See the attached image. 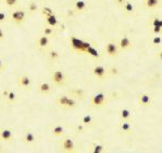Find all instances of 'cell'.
Returning <instances> with one entry per match:
<instances>
[{"mask_svg": "<svg viewBox=\"0 0 162 153\" xmlns=\"http://www.w3.org/2000/svg\"><path fill=\"white\" fill-rule=\"evenodd\" d=\"M138 105L144 108H149L152 105V96L149 93H140L137 96Z\"/></svg>", "mask_w": 162, "mask_h": 153, "instance_id": "52a82bcc", "label": "cell"}, {"mask_svg": "<svg viewBox=\"0 0 162 153\" xmlns=\"http://www.w3.org/2000/svg\"><path fill=\"white\" fill-rule=\"evenodd\" d=\"M160 3V0H145V5L147 9H154Z\"/></svg>", "mask_w": 162, "mask_h": 153, "instance_id": "d4e9b609", "label": "cell"}, {"mask_svg": "<svg viewBox=\"0 0 162 153\" xmlns=\"http://www.w3.org/2000/svg\"><path fill=\"white\" fill-rule=\"evenodd\" d=\"M73 93H75V96L78 97V98H84V95L82 94V91L81 90H76V91H74Z\"/></svg>", "mask_w": 162, "mask_h": 153, "instance_id": "1f68e13d", "label": "cell"}, {"mask_svg": "<svg viewBox=\"0 0 162 153\" xmlns=\"http://www.w3.org/2000/svg\"><path fill=\"white\" fill-rule=\"evenodd\" d=\"M105 52L108 56L110 57H116L119 55V52H120V49H119L118 44L115 42H108L106 43L105 46Z\"/></svg>", "mask_w": 162, "mask_h": 153, "instance_id": "9c48e42d", "label": "cell"}, {"mask_svg": "<svg viewBox=\"0 0 162 153\" xmlns=\"http://www.w3.org/2000/svg\"><path fill=\"white\" fill-rule=\"evenodd\" d=\"M53 14V10L51 8H49V7H44L42 9V15L43 16H48V15H51Z\"/></svg>", "mask_w": 162, "mask_h": 153, "instance_id": "f1b7e54d", "label": "cell"}, {"mask_svg": "<svg viewBox=\"0 0 162 153\" xmlns=\"http://www.w3.org/2000/svg\"><path fill=\"white\" fill-rule=\"evenodd\" d=\"M92 73H93V75L96 79H98L100 81H103L107 78L108 69L106 67H104V66H102V65H96V66L92 68Z\"/></svg>", "mask_w": 162, "mask_h": 153, "instance_id": "5b68a950", "label": "cell"}, {"mask_svg": "<svg viewBox=\"0 0 162 153\" xmlns=\"http://www.w3.org/2000/svg\"><path fill=\"white\" fill-rule=\"evenodd\" d=\"M53 34H54L53 27H50V26L44 27V29H43V35H44V36H48V37H50V36H52Z\"/></svg>", "mask_w": 162, "mask_h": 153, "instance_id": "484cf974", "label": "cell"}, {"mask_svg": "<svg viewBox=\"0 0 162 153\" xmlns=\"http://www.w3.org/2000/svg\"><path fill=\"white\" fill-rule=\"evenodd\" d=\"M7 19V14L4 12H0V23H3Z\"/></svg>", "mask_w": 162, "mask_h": 153, "instance_id": "836d02e7", "label": "cell"}, {"mask_svg": "<svg viewBox=\"0 0 162 153\" xmlns=\"http://www.w3.org/2000/svg\"><path fill=\"white\" fill-rule=\"evenodd\" d=\"M17 85L24 90L30 89V86H32V79H30L29 75H21V77L17 78Z\"/></svg>", "mask_w": 162, "mask_h": 153, "instance_id": "8fae6325", "label": "cell"}, {"mask_svg": "<svg viewBox=\"0 0 162 153\" xmlns=\"http://www.w3.org/2000/svg\"><path fill=\"white\" fill-rule=\"evenodd\" d=\"M84 129H86V126H84L83 124H79L78 126H77V133H83Z\"/></svg>", "mask_w": 162, "mask_h": 153, "instance_id": "d6a6232c", "label": "cell"}, {"mask_svg": "<svg viewBox=\"0 0 162 153\" xmlns=\"http://www.w3.org/2000/svg\"><path fill=\"white\" fill-rule=\"evenodd\" d=\"M37 137H36V134L30 129H26L24 133V136L22 137V141L26 145H32V143H36Z\"/></svg>", "mask_w": 162, "mask_h": 153, "instance_id": "7c38bea8", "label": "cell"}, {"mask_svg": "<svg viewBox=\"0 0 162 153\" xmlns=\"http://www.w3.org/2000/svg\"><path fill=\"white\" fill-rule=\"evenodd\" d=\"M49 59H50L52 63L57 62L59 59V53L56 50H51V51L49 52Z\"/></svg>", "mask_w": 162, "mask_h": 153, "instance_id": "cb8c5ba5", "label": "cell"}, {"mask_svg": "<svg viewBox=\"0 0 162 153\" xmlns=\"http://www.w3.org/2000/svg\"><path fill=\"white\" fill-rule=\"evenodd\" d=\"M49 44H50V38L48 37V36H44L42 35L41 37L38 38L37 40V46L39 49H46L49 46Z\"/></svg>", "mask_w": 162, "mask_h": 153, "instance_id": "9a60e30c", "label": "cell"}, {"mask_svg": "<svg viewBox=\"0 0 162 153\" xmlns=\"http://www.w3.org/2000/svg\"><path fill=\"white\" fill-rule=\"evenodd\" d=\"M14 140L13 129L10 127H0V141L2 143H11Z\"/></svg>", "mask_w": 162, "mask_h": 153, "instance_id": "277c9868", "label": "cell"}, {"mask_svg": "<svg viewBox=\"0 0 162 153\" xmlns=\"http://www.w3.org/2000/svg\"><path fill=\"white\" fill-rule=\"evenodd\" d=\"M7 67H8V66H7V64L3 62L2 59H0V72H3V71L7 69Z\"/></svg>", "mask_w": 162, "mask_h": 153, "instance_id": "4dcf8cb0", "label": "cell"}, {"mask_svg": "<svg viewBox=\"0 0 162 153\" xmlns=\"http://www.w3.org/2000/svg\"><path fill=\"white\" fill-rule=\"evenodd\" d=\"M119 134L121 136H127V135H131L133 133V126L131 121H124L121 120V122L119 123L118 126Z\"/></svg>", "mask_w": 162, "mask_h": 153, "instance_id": "8992f818", "label": "cell"}, {"mask_svg": "<svg viewBox=\"0 0 162 153\" xmlns=\"http://www.w3.org/2000/svg\"><path fill=\"white\" fill-rule=\"evenodd\" d=\"M108 73H111V75H117L118 73V69L116 67H111L110 69H108Z\"/></svg>", "mask_w": 162, "mask_h": 153, "instance_id": "d590c367", "label": "cell"}, {"mask_svg": "<svg viewBox=\"0 0 162 153\" xmlns=\"http://www.w3.org/2000/svg\"><path fill=\"white\" fill-rule=\"evenodd\" d=\"M38 91L40 92L41 94L46 95L49 94V93H51L52 85L50 83H48V82H42V83H40L39 86H38Z\"/></svg>", "mask_w": 162, "mask_h": 153, "instance_id": "ac0fdd59", "label": "cell"}, {"mask_svg": "<svg viewBox=\"0 0 162 153\" xmlns=\"http://www.w3.org/2000/svg\"><path fill=\"white\" fill-rule=\"evenodd\" d=\"M161 42H162V39H161V37H160V35L154 36V39H152V44H154V46H160V44H161Z\"/></svg>", "mask_w": 162, "mask_h": 153, "instance_id": "83f0119b", "label": "cell"}, {"mask_svg": "<svg viewBox=\"0 0 162 153\" xmlns=\"http://www.w3.org/2000/svg\"><path fill=\"white\" fill-rule=\"evenodd\" d=\"M61 148L64 152H75L76 151V143L74 139L70 137H66L61 143Z\"/></svg>", "mask_w": 162, "mask_h": 153, "instance_id": "ba28073f", "label": "cell"}, {"mask_svg": "<svg viewBox=\"0 0 162 153\" xmlns=\"http://www.w3.org/2000/svg\"><path fill=\"white\" fill-rule=\"evenodd\" d=\"M117 44H118L119 49H120L121 51H127V50H130L133 46L132 41H131V39H130L129 37H122Z\"/></svg>", "mask_w": 162, "mask_h": 153, "instance_id": "4fadbf2b", "label": "cell"}, {"mask_svg": "<svg viewBox=\"0 0 162 153\" xmlns=\"http://www.w3.org/2000/svg\"><path fill=\"white\" fill-rule=\"evenodd\" d=\"M3 38H4V31L0 28V40H2Z\"/></svg>", "mask_w": 162, "mask_h": 153, "instance_id": "8d00e7d4", "label": "cell"}, {"mask_svg": "<svg viewBox=\"0 0 162 153\" xmlns=\"http://www.w3.org/2000/svg\"><path fill=\"white\" fill-rule=\"evenodd\" d=\"M2 97L5 99V102L8 104H14L16 102V98H17V95L14 91H11V90H5L2 92Z\"/></svg>", "mask_w": 162, "mask_h": 153, "instance_id": "5bb4252c", "label": "cell"}, {"mask_svg": "<svg viewBox=\"0 0 162 153\" xmlns=\"http://www.w3.org/2000/svg\"><path fill=\"white\" fill-rule=\"evenodd\" d=\"M108 96L106 93L104 92H98V93H95L94 95H92L90 102H91V106L94 108H102L108 102Z\"/></svg>", "mask_w": 162, "mask_h": 153, "instance_id": "6da1fadb", "label": "cell"}, {"mask_svg": "<svg viewBox=\"0 0 162 153\" xmlns=\"http://www.w3.org/2000/svg\"><path fill=\"white\" fill-rule=\"evenodd\" d=\"M25 17H26V14L24 10H15L11 14V19L17 25H21L25 21Z\"/></svg>", "mask_w": 162, "mask_h": 153, "instance_id": "30bf717a", "label": "cell"}, {"mask_svg": "<svg viewBox=\"0 0 162 153\" xmlns=\"http://www.w3.org/2000/svg\"><path fill=\"white\" fill-rule=\"evenodd\" d=\"M119 114H120V119H121V120H124V121H131L132 112H131V110L128 109V108H122L121 110H120V112H119Z\"/></svg>", "mask_w": 162, "mask_h": 153, "instance_id": "ffe728a7", "label": "cell"}, {"mask_svg": "<svg viewBox=\"0 0 162 153\" xmlns=\"http://www.w3.org/2000/svg\"><path fill=\"white\" fill-rule=\"evenodd\" d=\"M17 1L19 0H4V3L8 5L9 8H13V7H15L17 4Z\"/></svg>", "mask_w": 162, "mask_h": 153, "instance_id": "f546056e", "label": "cell"}, {"mask_svg": "<svg viewBox=\"0 0 162 153\" xmlns=\"http://www.w3.org/2000/svg\"><path fill=\"white\" fill-rule=\"evenodd\" d=\"M57 105L64 109H75L77 107V102L74 98H70L67 95H61L56 99Z\"/></svg>", "mask_w": 162, "mask_h": 153, "instance_id": "7a4b0ae2", "label": "cell"}, {"mask_svg": "<svg viewBox=\"0 0 162 153\" xmlns=\"http://www.w3.org/2000/svg\"><path fill=\"white\" fill-rule=\"evenodd\" d=\"M51 80L56 85H65L67 82V75L63 70H55L51 75Z\"/></svg>", "mask_w": 162, "mask_h": 153, "instance_id": "3957f363", "label": "cell"}, {"mask_svg": "<svg viewBox=\"0 0 162 153\" xmlns=\"http://www.w3.org/2000/svg\"><path fill=\"white\" fill-rule=\"evenodd\" d=\"M91 151L93 153H103L106 151V147L104 145H100V143H92L91 147H90Z\"/></svg>", "mask_w": 162, "mask_h": 153, "instance_id": "44dd1931", "label": "cell"}, {"mask_svg": "<svg viewBox=\"0 0 162 153\" xmlns=\"http://www.w3.org/2000/svg\"><path fill=\"white\" fill-rule=\"evenodd\" d=\"M81 124H83L84 126L88 127V126H92V125H94L95 124V120L93 119V116L91 114H84L82 118H81Z\"/></svg>", "mask_w": 162, "mask_h": 153, "instance_id": "d6986e66", "label": "cell"}, {"mask_svg": "<svg viewBox=\"0 0 162 153\" xmlns=\"http://www.w3.org/2000/svg\"><path fill=\"white\" fill-rule=\"evenodd\" d=\"M151 25H152V27H162V21L160 17H154V19H152V22H151Z\"/></svg>", "mask_w": 162, "mask_h": 153, "instance_id": "4316f807", "label": "cell"}, {"mask_svg": "<svg viewBox=\"0 0 162 153\" xmlns=\"http://www.w3.org/2000/svg\"><path fill=\"white\" fill-rule=\"evenodd\" d=\"M44 19H46V24L50 27H56L58 25V19L55 16V14H51V15L44 16Z\"/></svg>", "mask_w": 162, "mask_h": 153, "instance_id": "e0dca14e", "label": "cell"}, {"mask_svg": "<svg viewBox=\"0 0 162 153\" xmlns=\"http://www.w3.org/2000/svg\"><path fill=\"white\" fill-rule=\"evenodd\" d=\"M122 9H123V11L125 13H133L135 11L134 5H133L131 2H125V1L122 3Z\"/></svg>", "mask_w": 162, "mask_h": 153, "instance_id": "603a6c76", "label": "cell"}, {"mask_svg": "<svg viewBox=\"0 0 162 153\" xmlns=\"http://www.w3.org/2000/svg\"><path fill=\"white\" fill-rule=\"evenodd\" d=\"M161 29H162V27H154V30H152V31H154V35H160V34H161Z\"/></svg>", "mask_w": 162, "mask_h": 153, "instance_id": "e575fe53", "label": "cell"}, {"mask_svg": "<svg viewBox=\"0 0 162 153\" xmlns=\"http://www.w3.org/2000/svg\"><path fill=\"white\" fill-rule=\"evenodd\" d=\"M86 9V2L84 0H77L75 3V10L77 12H83Z\"/></svg>", "mask_w": 162, "mask_h": 153, "instance_id": "7402d4cb", "label": "cell"}, {"mask_svg": "<svg viewBox=\"0 0 162 153\" xmlns=\"http://www.w3.org/2000/svg\"><path fill=\"white\" fill-rule=\"evenodd\" d=\"M3 151V148H2V145H1V143H0V152H2Z\"/></svg>", "mask_w": 162, "mask_h": 153, "instance_id": "74e56055", "label": "cell"}, {"mask_svg": "<svg viewBox=\"0 0 162 153\" xmlns=\"http://www.w3.org/2000/svg\"><path fill=\"white\" fill-rule=\"evenodd\" d=\"M51 133L55 137H62L65 135V127L62 125H54L51 128Z\"/></svg>", "mask_w": 162, "mask_h": 153, "instance_id": "2e32d148", "label": "cell"}]
</instances>
